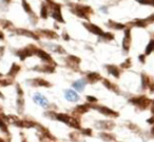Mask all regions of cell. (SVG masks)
Returning a JSON list of instances; mask_svg holds the SVG:
<instances>
[{
	"label": "cell",
	"instance_id": "f35d334b",
	"mask_svg": "<svg viewBox=\"0 0 154 142\" xmlns=\"http://www.w3.org/2000/svg\"><path fill=\"white\" fill-rule=\"evenodd\" d=\"M77 1H80V0H77Z\"/></svg>",
	"mask_w": 154,
	"mask_h": 142
},
{
	"label": "cell",
	"instance_id": "cb8c5ba5",
	"mask_svg": "<svg viewBox=\"0 0 154 142\" xmlns=\"http://www.w3.org/2000/svg\"><path fill=\"white\" fill-rule=\"evenodd\" d=\"M49 47V49L51 51L55 52V53H58V54H66V50L62 46L58 45V44H50V45H47Z\"/></svg>",
	"mask_w": 154,
	"mask_h": 142
},
{
	"label": "cell",
	"instance_id": "ffe728a7",
	"mask_svg": "<svg viewBox=\"0 0 154 142\" xmlns=\"http://www.w3.org/2000/svg\"><path fill=\"white\" fill-rule=\"evenodd\" d=\"M87 83H88L87 79H82V80H78V81H76V82L73 83L72 86H73V88H74L75 90L82 92V91L85 90V87H86Z\"/></svg>",
	"mask_w": 154,
	"mask_h": 142
},
{
	"label": "cell",
	"instance_id": "d6986e66",
	"mask_svg": "<svg viewBox=\"0 0 154 142\" xmlns=\"http://www.w3.org/2000/svg\"><path fill=\"white\" fill-rule=\"evenodd\" d=\"M92 108V105L90 103H86V104H80L78 105L76 108L74 109V114H78V115H82L88 112L89 110Z\"/></svg>",
	"mask_w": 154,
	"mask_h": 142
},
{
	"label": "cell",
	"instance_id": "603a6c76",
	"mask_svg": "<svg viewBox=\"0 0 154 142\" xmlns=\"http://www.w3.org/2000/svg\"><path fill=\"white\" fill-rule=\"evenodd\" d=\"M19 71H20V66L18 64H16V63H14V64H12L9 72L7 73V76L8 78H15Z\"/></svg>",
	"mask_w": 154,
	"mask_h": 142
},
{
	"label": "cell",
	"instance_id": "1f68e13d",
	"mask_svg": "<svg viewBox=\"0 0 154 142\" xmlns=\"http://www.w3.org/2000/svg\"><path fill=\"white\" fill-rule=\"evenodd\" d=\"M152 50H154V41H153V40L150 41V44L148 45V47L146 48V54L151 53Z\"/></svg>",
	"mask_w": 154,
	"mask_h": 142
},
{
	"label": "cell",
	"instance_id": "4fadbf2b",
	"mask_svg": "<svg viewBox=\"0 0 154 142\" xmlns=\"http://www.w3.org/2000/svg\"><path fill=\"white\" fill-rule=\"evenodd\" d=\"M80 62H82V60H80L79 57H77V56H75V55H69L68 57L66 58V65H68L70 68H73L74 70L75 69L78 70Z\"/></svg>",
	"mask_w": 154,
	"mask_h": 142
},
{
	"label": "cell",
	"instance_id": "52a82bcc",
	"mask_svg": "<svg viewBox=\"0 0 154 142\" xmlns=\"http://www.w3.org/2000/svg\"><path fill=\"white\" fill-rule=\"evenodd\" d=\"M35 32L40 36V38H45L49 40H56L59 38L58 33L54 30H50V29H37Z\"/></svg>",
	"mask_w": 154,
	"mask_h": 142
},
{
	"label": "cell",
	"instance_id": "6da1fadb",
	"mask_svg": "<svg viewBox=\"0 0 154 142\" xmlns=\"http://www.w3.org/2000/svg\"><path fill=\"white\" fill-rule=\"evenodd\" d=\"M66 7H68L69 11L75 15L76 17L84 19L85 21H90L92 15H94V10L92 7L87 5H82L79 2H73V1H68L66 2Z\"/></svg>",
	"mask_w": 154,
	"mask_h": 142
},
{
	"label": "cell",
	"instance_id": "8fae6325",
	"mask_svg": "<svg viewBox=\"0 0 154 142\" xmlns=\"http://www.w3.org/2000/svg\"><path fill=\"white\" fill-rule=\"evenodd\" d=\"M26 82L31 85V86L34 87H51V83L48 82L47 80L41 78H37V79H31V80H28Z\"/></svg>",
	"mask_w": 154,
	"mask_h": 142
},
{
	"label": "cell",
	"instance_id": "8992f818",
	"mask_svg": "<svg viewBox=\"0 0 154 142\" xmlns=\"http://www.w3.org/2000/svg\"><path fill=\"white\" fill-rule=\"evenodd\" d=\"M55 118L58 121H61V122L68 124L69 126L74 127V128H79L80 127V123L78 121V119L74 118V117H71L69 115L66 114H55Z\"/></svg>",
	"mask_w": 154,
	"mask_h": 142
},
{
	"label": "cell",
	"instance_id": "8d00e7d4",
	"mask_svg": "<svg viewBox=\"0 0 154 142\" xmlns=\"http://www.w3.org/2000/svg\"><path fill=\"white\" fill-rule=\"evenodd\" d=\"M0 98H1V99H3V98H5V97L2 95V93H1V91H0Z\"/></svg>",
	"mask_w": 154,
	"mask_h": 142
},
{
	"label": "cell",
	"instance_id": "7a4b0ae2",
	"mask_svg": "<svg viewBox=\"0 0 154 142\" xmlns=\"http://www.w3.org/2000/svg\"><path fill=\"white\" fill-rule=\"evenodd\" d=\"M47 2V5H49L50 10V17L53 18L56 22L58 24H64L66 20L62 15V5L59 2H56L55 0H43Z\"/></svg>",
	"mask_w": 154,
	"mask_h": 142
},
{
	"label": "cell",
	"instance_id": "4dcf8cb0",
	"mask_svg": "<svg viewBox=\"0 0 154 142\" xmlns=\"http://www.w3.org/2000/svg\"><path fill=\"white\" fill-rule=\"evenodd\" d=\"M87 102L90 104H96L97 102H98V100L96 99L95 97H92V95H87Z\"/></svg>",
	"mask_w": 154,
	"mask_h": 142
},
{
	"label": "cell",
	"instance_id": "9a60e30c",
	"mask_svg": "<svg viewBox=\"0 0 154 142\" xmlns=\"http://www.w3.org/2000/svg\"><path fill=\"white\" fill-rule=\"evenodd\" d=\"M50 17V10L49 5H47L45 1H42L40 5V11H39V18L43 20H47Z\"/></svg>",
	"mask_w": 154,
	"mask_h": 142
},
{
	"label": "cell",
	"instance_id": "2e32d148",
	"mask_svg": "<svg viewBox=\"0 0 154 142\" xmlns=\"http://www.w3.org/2000/svg\"><path fill=\"white\" fill-rule=\"evenodd\" d=\"M33 99H34V101L36 102L38 105H40L41 107H43V108L49 107L50 102H49V100L45 97V95H40V93H37V95H35L34 97H33Z\"/></svg>",
	"mask_w": 154,
	"mask_h": 142
},
{
	"label": "cell",
	"instance_id": "7402d4cb",
	"mask_svg": "<svg viewBox=\"0 0 154 142\" xmlns=\"http://www.w3.org/2000/svg\"><path fill=\"white\" fill-rule=\"evenodd\" d=\"M108 27H109L110 29H113V30H125L126 29V24H120V22H117V21H114V20L112 19H109L107 22Z\"/></svg>",
	"mask_w": 154,
	"mask_h": 142
},
{
	"label": "cell",
	"instance_id": "836d02e7",
	"mask_svg": "<svg viewBox=\"0 0 154 142\" xmlns=\"http://www.w3.org/2000/svg\"><path fill=\"white\" fill-rule=\"evenodd\" d=\"M130 65H131L130 60H127V62H125L124 64H122V68H125V67H129Z\"/></svg>",
	"mask_w": 154,
	"mask_h": 142
},
{
	"label": "cell",
	"instance_id": "3957f363",
	"mask_svg": "<svg viewBox=\"0 0 154 142\" xmlns=\"http://www.w3.org/2000/svg\"><path fill=\"white\" fill-rule=\"evenodd\" d=\"M38 49L36 45L34 44H30V45L26 46L24 48H21V49L17 50L16 51V56L20 58V60H26L28 57H31V56L35 55L36 54V51Z\"/></svg>",
	"mask_w": 154,
	"mask_h": 142
},
{
	"label": "cell",
	"instance_id": "ac0fdd59",
	"mask_svg": "<svg viewBox=\"0 0 154 142\" xmlns=\"http://www.w3.org/2000/svg\"><path fill=\"white\" fill-rule=\"evenodd\" d=\"M64 98L70 102H77L78 100H79V95H78V93H77L75 90H72V89H68V90H66Z\"/></svg>",
	"mask_w": 154,
	"mask_h": 142
},
{
	"label": "cell",
	"instance_id": "ba28073f",
	"mask_svg": "<svg viewBox=\"0 0 154 142\" xmlns=\"http://www.w3.org/2000/svg\"><path fill=\"white\" fill-rule=\"evenodd\" d=\"M82 26H84V28L86 29L88 32H90L91 34L96 35V36H98V37L103 36V33H105V31H103L100 27H98L97 24H93V22H91V21H84L82 22Z\"/></svg>",
	"mask_w": 154,
	"mask_h": 142
},
{
	"label": "cell",
	"instance_id": "484cf974",
	"mask_svg": "<svg viewBox=\"0 0 154 142\" xmlns=\"http://www.w3.org/2000/svg\"><path fill=\"white\" fill-rule=\"evenodd\" d=\"M103 86L106 87V88H108L109 90H111V91H117L118 90V88H117V86L116 85H114V84H112L110 81H108L107 79H103Z\"/></svg>",
	"mask_w": 154,
	"mask_h": 142
},
{
	"label": "cell",
	"instance_id": "5b68a950",
	"mask_svg": "<svg viewBox=\"0 0 154 142\" xmlns=\"http://www.w3.org/2000/svg\"><path fill=\"white\" fill-rule=\"evenodd\" d=\"M11 33H15L16 35H19V36H24V37H28V38L31 39H34L36 41L40 40V36L37 34L35 31H31L29 29H23V28H14L13 30L10 31Z\"/></svg>",
	"mask_w": 154,
	"mask_h": 142
},
{
	"label": "cell",
	"instance_id": "7c38bea8",
	"mask_svg": "<svg viewBox=\"0 0 154 142\" xmlns=\"http://www.w3.org/2000/svg\"><path fill=\"white\" fill-rule=\"evenodd\" d=\"M92 105V108H94V109H97L100 114L105 115V116L107 117H116L118 116L117 112H115L114 110L110 109V108L106 107V106H99V105H96V104H91Z\"/></svg>",
	"mask_w": 154,
	"mask_h": 142
},
{
	"label": "cell",
	"instance_id": "f546056e",
	"mask_svg": "<svg viewBox=\"0 0 154 142\" xmlns=\"http://www.w3.org/2000/svg\"><path fill=\"white\" fill-rule=\"evenodd\" d=\"M0 129L5 133H8V127H7V123H5V120L2 119V117L0 116Z\"/></svg>",
	"mask_w": 154,
	"mask_h": 142
},
{
	"label": "cell",
	"instance_id": "d6a6232c",
	"mask_svg": "<svg viewBox=\"0 0 154 142\" xmlns=\"http://www.w3.org/2000/svg\"><path fill=\"white\" fill-rule=\"evenodd\" d=\"M62 38H63V40H66V41H69L71 39V37H70V35H69V33L66 32V30H63L62 31Z\"/></svg>",
	"mask_w": 154,
	"mask_h": 142
},
{
	"label": "cell",
	"instance_id": "e575fe53",
	"mask_svg": "<svg viewBox=\"0 0 154 142\" xmlns=\"http://www.w3.org/2000/svg\"><path fill=\"white\" fill-rule=\"evenodd\" d=\"M5 34L3 33V31H0V40L5 41Z\"/></svg>",
	"mask_w": 154,
	"mask_h": 142
},
{
	"label": "cell",
	"instance_id": "d4e9b609",
	"mask_svg": "<svg viewBox=\"0 0 154 142\" xmlns=\"http://www.w3.org/2000/svg\"><path fill=\"white\" fill-rule=\"evenodd\" d=\"M106 68H107L109 74L113 76L114 78H119L120 70H119V68H118V67L113 66V65H108V66H106Z\"/></svg>",
	"mask_w": 154,
	"mask_h": 142
},
{
	"label": "cell",
	"instance_id": "44dd1931",
	"mask_svg": "<svg viewBox=\"0 0 154 142\" xmlns=\"http://www.w3.org/2000/svg\"><path fill=\"white\" fill-rule=\"evenodd\" d=\"M0 28H2L3 30H8L10 32V31L15 28V26H14V24L11 20L5 19V18H1L0 19Z\"/></svg>",
	"mask_w": 154,
	"mask_h": 142
},
{
	"label": "cell",
	"instance_id": "277c9868",
	"mask_svg": "<svg viewBox=\"0 0 154 142\" xmlns=\"http://www.w3.org/2000/svg\"><path fill=\"white\" fill-rule=\"evenodd\" d=\"M21 7H22V9H23V11L26 13V15H28L31 24H33V26H37V24H38V21H39L40 18H39V16L35 13L34 10L32 9L30 2H29L28 0H21Z\"/></svg>",
	"mask_w": 154,
	"mask_h": 142
},
{
	"label": "cell",
	"instance_id": "f1b7e54d",
	"mask_svg": "<svg viewBox=\"0 0 154 142\" xmlns=\"http://www.w3.org/2000/svg\"><path fill=\"white\" fill-rule=\"evenodd\" d=\"M12 3V0H0V8L1 9H8Z\"/></svg>",
	"mask_w": 154,
	"mask_h": 142
},
{
	"label": "cell",
	"instance_id": "5bb4252c",
	"mask_svg": "<svg viewBox=\"0 0 154 142\" xmlns=\"http://www.w3.org/2000/svg\"><path fill=\"white\" fill-rule=\"evenodd\" d=\"M131 46V29L128 26L125 29V36L122 39V48L126 52H128V50L130 49Z\"/></svg>",
	"mask_w": 154,
	"mask_h": 142
},
{
	"label": "cell",
	"instance_id": "d590c367",
	"mask_svg": "<svg viewBox=\"0 0 154 142\" xmlns=\"http://www.w3.org/2000/svg\"><path fill=\"white\" fill-rule=\"evenodd\" d=\"M107 9H108L107 7H101V8H100V11H101V12H103V13H108V10H107Z\"/></svg>",
	"mask_w": 154,
	"mask_h": 142
},
{
	"label": "cell",
	"instance_id": "83f0119b",
	"mask_svg": "<svg viewBox=\"0 0 154 142\" xmlns=\"http://www.w3.org/2000/svg\"><path fill=\"white\" fill-rule=\"evenodd\" d=\"M100 39L103 41H111L114 39V34L112 32H105L103 36H100Z\"/></svg>",
	"mask_w": 154,
	"mask_h": 142
},
{
	"label": "cell",
	"instance_id": "74e56055",
	"mask_svg": "<svg viewBox=\"0 0 154 142\" xmlns=\"http://www.w3.org/2000/svg\"><path fill=\"white\" fill-rule=\"evenodd\" d=\"M0 142H2V140H1V139H0Z\"/></svg>",
	"mask_w": 154,
	"mask_h": 142
},
{
	"label": "cell",
	"instance_id": "9c48e42d",
	"mask_svg": "<svg viewBox=\"0 0 154 142\" xmlns=\"http://www.w3.org/2000/svg\"><path fill=\"white\" fill-rule=\"evenodd\" d=\"M35 55L37 56V57H39L41 60V62L45 63V64H51V65H55V62L53 60V58H52V56L50 55L49 53H48L45 50L43 49H40V48H38L36 51V54Z\"/></svg>",
	"mask_w": 154,
	"mask_h": 142
},
{
	"label": "cell",
	"instance_id": "4316f807",
	"mask_svg": "<svg viewBox=\"0 0 154 142\" xmlns=\"http://www.w3.org/2000/svg\"><path fill=\"white\" fill-rule=\"evenodd\" d=\"M17 108H18V111H19V112H21L22 109L24 108V98H23V95H18Z\"/></svg>",
	"mask_w": 154,
	"mask_h": 142
},
{
	"label": "cell",
	"instance_id": "e0dca14e",
	"mask_svg": "<svg viewBox=\"0 0 154 142\" xmlns=\"http://www.w3.org/2000/svg\"><path fill=\"white\" fill-rule=\"evenodd\" d=\"M86 79H87V81H88V83H90V84H95V83L103 80L101 76L99 73H97V72H89V73L87 74Z\"/></svg>",
	"mask_w": 154,
	"mask_h": 142
},
{
	"label": "cell",
	"instance_id": "30bf717a",
	"mask_svg": "<svg viewBox=\"0 0 154 142\" xmlns=\"http://www.w3.org/2000/svg\"><path fill=\"white\" fill-rule=\"evenodd\" d=\"M55 65H51V64H45L43 63L42 66H36L33 68L34 71H37V72H42V73H53L55 72Z\"/></svg>",
	"mask_w": 154,
	"mask_h": 142
}]
</instances>
